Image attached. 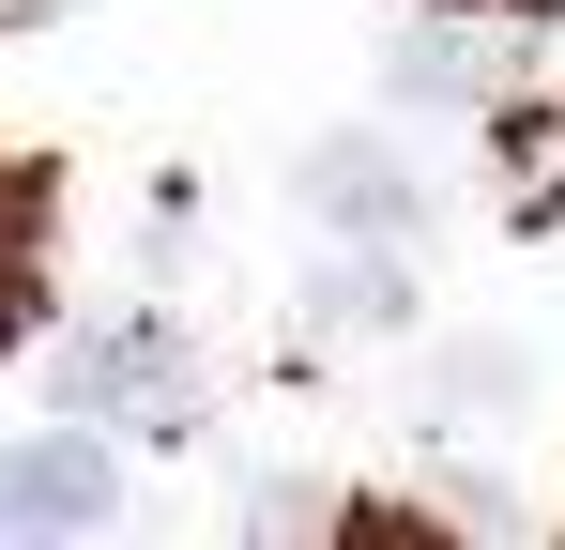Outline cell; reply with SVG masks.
<instances>
[{
    "instance_id": "1",
    "label": "cell",
    "mask_w": 565,
    "mask_h": 550,
    "mask_svg": "<svg viewBox=\"0 0 565 550\" xmlns=\"http://www.w3.org/2000/svg\"><path fill=\"white\" fill-rule=\"evenodd\" d=\"M46 382H62V413H77V429H169V444H184V413H199V352H184V321H153V306L77 321Z\"/></svg>"
},
{
    "instance_id": "2",
    "label": "cell",
    "mask_w": 565,
    "mask_h": 550,
    "mask_svg": "<svg viewBox=\"0 0 565 550\" xmlns=\"http://www.w3.org/2000/svg\"><path fill=\"white\" fill-rule=\"evenodd\" d=\"M520 62H551V0H428L382 77L413 92V107H504Z\"/></svg>"
},
{
    "instance_id": "3",
    "label": "cell",
    "mask_w": 565,
    "mask_h": 550,
    "mask_svg": "<svg viewBox=\"0 0 565 550\" xmlns=\"http://www.w3.org/2000/svg\"><path fill=\"white\" fill-rule=\"evenodd\" d=\"M107 505H122L107 444H77V429H31V444H0V536H93Z\"/></svg>"
},
{
    "instance_id": "4",
    "label": "cell",
    "mask_w": 565,
    "mask_h": 550,
    "mask_svg": "<svg viewBox=\"0 0 565 550\" xmlns=\"http://www.w3.org/2000/svg\"><path fill=\"white\" fill-rule=\"evenodd\" d=\"M306 214L352 230V245H397V230H413V169H397L382 138H321V154H306Z\"/></svg>"
},
{
    "instance_id": "5",
    "label": "cell",
    "mask_w": 565,
    "mask_h": 550,
    "mask_svg": "<svg viewBox=\"0 0 565 550\" xmlns=\"http://www.w3.org/2000/svg\"><path fill=\"white\" fill-rule=\"evenodd\" d=\"M31 245H46V183L0 169V352L31 337Z\"/></svg>"
},
{
    "instance_id": "6",
    "label": "cell",
    "mask_w": 565,
    "mask_h": 550,
    "mask_svg": "<svg viewBox=\"0 0 565 550\" xmlns=\"http://www.w3.org/2000/svg\"><path fill=\"white\" fill-rule=\"evenodd\" d=\"M306 321H321V337H382V321H397V275H382V261H337L321 290H306Z\"/></svg>"
},
{
    "instance_id": "7",
    "label": "cell",
    "mask_w": 565,
    "mask_h": 550,
    "mask_svg": "<svg viewBox=\"0 0 565 550\" xmlns=\"http://www.w3.org/2000/svg\"><path fill=\"white\" fill-rule=\"evenodd\" d=\"M31 15H46V0H31Z\"/></svg>"
}]
</instances>
